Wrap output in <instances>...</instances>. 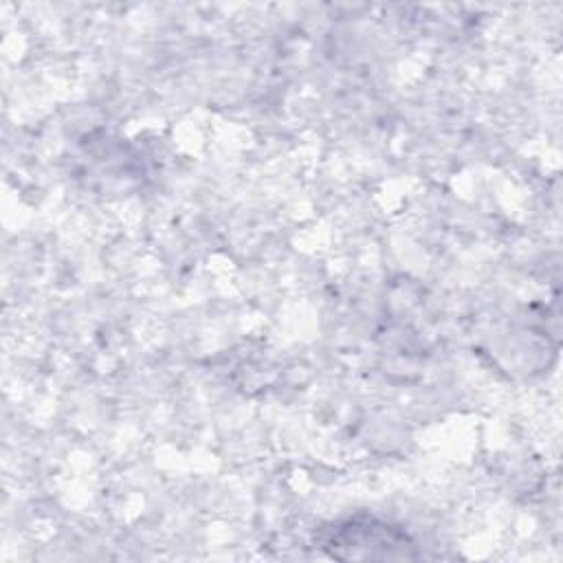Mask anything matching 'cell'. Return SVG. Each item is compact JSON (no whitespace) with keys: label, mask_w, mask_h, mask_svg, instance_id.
I'll list each match as a JSON object with an SVG mask.
<instances>
[{"label":"cell","mask_w":563,"mask_h":563,"mask_svg":"<svg viewBox=\"0 0 563 563\" xmlns=\"http://www.w3.org/2000/svg\"><path fill=\"white\" fill-rule=\"evenodd\" d=\"M328 545H332V550L336 548H380L383 556H407L405 548H409V541L402 532H398L396 528L380 523V521H347L343 526H339L334 530V534L330 537ZM352 550V554H354ZM350 554V556H352Z\"/></svg>","instance_id":"6da1fadb"}]
</instances>
